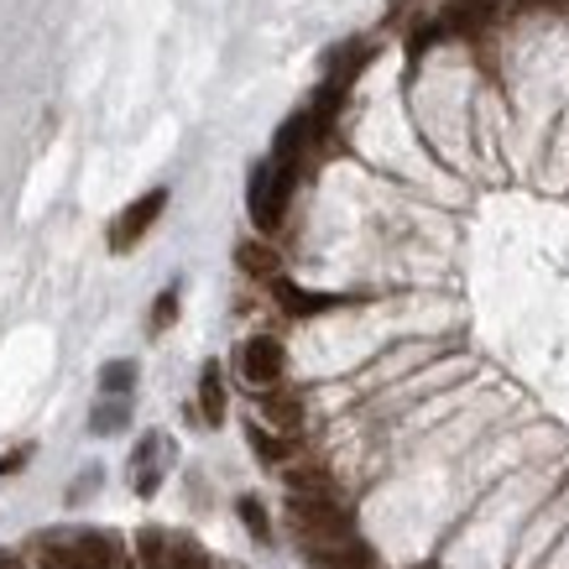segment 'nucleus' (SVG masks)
Wrapping results in <instances>:
<instances>
[{
    "instance_id": "4468645a",
    "label": "nucleus",
    "mask_w": 569,
    "mask_h": 569,
    "mask_svg": "<svg viewBox=\"0 0 569 569\" xmlns=\"http://www.w3.org/2000/svg\"><path fill=\"white\" fill-rule=\"evenodd\" d=\"M288 486H293V497H329L325 470H288Z\"/></svg>"
},
{
    "instance_id": "6e6552de",
    "label": "nucleus",
    "mask_w": 569,
    "mask_h": 569,
    "mask_svg": "<svg viewBox=\"0 0 569 569\" xmlns=\"http://www.w3.org/2000/svg\"><path fill=\"white\" fill-rule=\"evenodd\" d=\"M261 413H267V423H277V429H288L293 433L298 423H303V402H298L293 392H261Z\"/></svg>"
},
{
    "instance_id": "7ed1b4c3",
    "label": "nucleus",
    "mask_w": 569,
    "mask_h": 569,
    "mask_svg": "<svg viewBox=\"0 0 569 569\" xmlns=\"http://www.w3.org/2000/svg\"><path fill=\"white\" fill-rule=\"evenodd\" d=\"M162 209H168V189H152V193H141L137 204H126L121 214H116V224H110V251H131L157 224Z\"/></svg>"
},
{
    "instance_id": "a211bd4d",
    "label": "nucleus",
    "mask_w": 569,
    "mask_h": 569,
    "mask_svg": "<svg viewBox=\"0 0 569 569\" xmlns=\"http://www.w3.org/2000/svg\"><path fill=\"white\" fill-rule=\"evenodd\" d=\"M173 319H178V293H173V288H168V293L157 298V309H152V329H157V335H162V329L173 325Z\"/></svg>"
},
{
    "instance_id": "ddd939ff",
    "label": "nucleus",
    "mask_w": 569,
    "mask_h": 569,
    "mask_svg": "<svg viewBox=\"0 0 569 569\" xmlns=\"http://www.w3.org/2000/svg\"><path fill=\"white\" fill-rule=\"evenodd\" d=\"M126 423H131V402H104V408H94V418H89V429L94 433H121Z\"/></svg>"
},
{
    "instance_id": "aec40b11",
    "label": "nucleus",
    "mask_w": 569,
    "mask_h": 569,
    "mask_svg": "<svg viewBox=\"0 0 569 569\" xmlns=\"http://www.w3.org/2000/svg\"><path fill=\"white\" fill-rule=\"evenodd\" d=\"M533 6H569V0H533Z\"/></svg>"
},
{
    "instance_id": "f3484780",
    "label": "nucleus",
    "mask_w": 569,
    "mask_h": 569,
    "mask_svg": "<svg viewBox=\"0 0 569 569\" xmlns=\"http://www.w3.org/2000/svg\"><path fill=\"white\" fill-rule=\"evenodd\" d=\"M251 449H257L261 460H288V445H282V439H272V433H261L257 423H251Z\"/></svg>"
},
{
    "instance_id": "f257e3e1",
    "label": "nucleus",
    "mask_w": 569,
    "mask_h": 569,
    "mask_svg": "<svg viewBox=\"0 0 569 569\" xmlns=\"http://www.w3.org/2000/svg\"><path fill=\"white\" fill-rule=\"evenodd\" d=\"M288 522H293V533L303 538L309 549L350 543V538H356V522H350L346 507H335V497H293L288 501Z\"/></svg>"
},
{
    "instance_id": "9b49d317",
    "label": "nucleus",
    "mask_w": 569,
    "mask_h": 569,
    "mask_svg": "<svg viewBox=\"0 0 569 569\" xmlns=\"http://www.w3.org/2000/svg\"><path fill=\"white\" fill-rule=\"evenodd\" d=\"M236 261H241V272H251V277H277V251L272 246L241 241L236 246Z\"/></svg>"
},
{
    "instance_id": "1a4fd4ad",
    "label": "nucleus",
    "mask_w": 569,
    "mask_h": 569,
    "mask_svg": "<svg viewBox=\"0 0 569 569\" xmlns=\"http://www.w3.org/2000/svg\"><path fill=\"white\" fill-rule=\"evenodd\" d=\"M199 408H204L209 423L224 418V381H220V366L214 361H204V371H199Z\"/></svg>"
},
{
    "instance_id": "39448f33",
    "label": "nucleus",
    "mask_w": 569,
    "mask_h": 569,
    "mask_svg": "<svg viewBox=\"0 0 569 569\" xmlns=\"http://www.w3.org/2000/svg\"><path fill=\"white\" fill-rule=\"evenodd\" d=\"M272 298L293 313V319H313V313H329V309L346 303V298H335V293H309V288H298L288 277H272Z\"/></svg>"
},
{
    "instance_id": "0eeeda50",
    "label": "nucleus",
    "mask_w": 569,
    "mask_h": 569,
    "mask_svg": "<svg viewBox=\"0 0 569 569\" xmlns=\"http://www.w3.org/2000/svg\"><path fill=\"white\" fill-rule=\"evenodd\" d=\"M486 21H491L486 0H455V6H445V17H439V32H476Z\"/></svg>"
},
{
    "instance_id": "f8f14e48",
    "label": "nucleus",
    "mask_w": 569,
    "mask_h": 569,
    "mask_svg": "<svg viewBox=\"0 0 569 569\" xmlns=\"http://www.w3.org/2000/svg\"><path fill=\"white\" fill-rule=\"evenodd\" d=\"M137 387V361H104L100 366V392L104 397H126Z\"/></svg>"
},
{
    "instance_id": "dca6fc26",
    "label": "nucleus",
    "mask_w": 569,
    "mask_h": 569,
    "mask_svg": "<svg viewBox=\"0 0 569 569\" xmlns=\"http://www.w3.org/2000/svg\"><path fill=\"white\" fill-rule=\"evenodd\" d=\"M168 569H209V559L193 549V543H173V549H168Z\"/></svg>"
},
{
    "instance_id": "f03ea898",
    "label": "nucleus",
    "mask_w": 569,
    "mask_h": 569,
    "mask_svg": "<svg viewBox=\"0 0 569 569\" xmlns=\"http://www.w3.org/2000/svg\"><path fill=\"white\" fill-rule=\"evenodd\" d=\"M293 183H298V162H277V157H267L257 173H251L246 204H251L257 230H277V224H282V209L293 199Z\"/></svg>"
},
{
    "instance_id": "2eb2a0df",
    "label": "nucleus",
    "mask_w": 569,
    "mask_h": 569,
    "mask_svg": "<svg viewBox=\"0 0 569 569\" xmlns=\"http://www.w3.org/2000/svg\"><path fill=\"white\" fill-rule=\"evenodd\" d=\"M236 507H241V522H246V528H251V538H261V543H267V538H272V522H267V507H261L257 497H241V501H236Z\"/></svg>"
},
{
    "instance_id": "9d476101",
    "label": "nucleus",
    "mask_w": 569,
    "mask_h": 569,
    "mask_svg": "<svg viewBox=\"0 0 569 569\" xmlns=\"http://www.w3.org/2000/svg\"><path fill=\"white\" fill-rule=\"evenodd\" d=\"M162 449H168V445H162L157 433H152V439H141V449H137V491H141V497H152L157 481H162V466H157V455H162Z\"/></svg>"
},
{
    "instance_id": "6ab92c4d",
    "label": "nucleus",
    "mask_w": 569,
    "mask_h": 569,
    "mask_svg": "<svg viewBox=\"0 0 569 569\" xmlns=\"http://www.w3.org/2000/svg\"><path fill=\"white\" fill-rule=\"evenodd\" d=\"M27 460H32V449H27V445L11 449V455H0V476H17V470L27 466Z\"/></svg>"
},
{
    "instance_id": "20e7f679",
    "label": "nucleus",
    "mask_w": 569,
    "mask_h": 569,
    "mask_svg": "<svg viewBox=\"0 0 569 569\" xmlns=\"http://www.w3.org/2000/svg\"><path fill=\"white\" fill-rule=\"evenodd\" d=\"M282 366H288V356H282V346H277L272 335H257V340L241 346V377L251 387H261V392H272L277 381H282Z\"/></svg>"
},
{
    "instance_id": "423d86ee",
    "label": "nucleus",
    "mask_w": 569,
    "mask_h": 569,
    "mask_svg": "<svg viewBox=\"0 0 569 569\" xmlns=\"http://www.w3.org/2000/svg\"><path fill=\"white\" fill-rule=\"evenodd\" d=\"M309 559L319 569H377V559H371V549L366 543H325V549H309Z\"/></svg>"
}]
</instances>
